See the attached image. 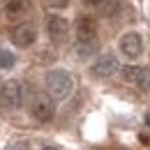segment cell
I'll return each instance as SVG.
<instances>
[{
  "label": "cell",
  "instance_id": "6da1fadb",
  "mask_svg": "<svg viewBox=\"0 0 150 150\" xmlns=\"http://www.w3.org/2000/svg\"><path fill=\"white\" fill-rule=\"evenodd\" d=\"M46 90L53 99H67L74 90V81L72 76L62 69H53L46 74Z\"/></svg>",
  "mask_w": 150,
  "mask_h": 150
},
{
  "label": "cell",
  "instance_id": "7a4b0ae2",
  "mask_svg": "<svg viewBox=\"0 0 150 150\" xmlns=\"http://www.w3.org/2000/svg\"><path fill=\"white\" fill-rule=\"evenodd\" d=\"M0 102L7 109H19L21 104H23V88H21L19 81L9 79V81H2L0 83Z\"/></svg>",
  "mask_w": 150,
  "mask_h": 150
},
{
  "label": "cell",
  "instance_id": "3957f363",
  "mask_svg": "<svg viewBox=\"0 0 150 150\" xmlns=\"http://www.w3.org/2000/svg\"><path fill=\"white\" fill-rule=\"evenodd\" d=\"M30 113H33V118L39 120V122H49V120H53V115H56V106H53V102H51L46 95H35L33 102H30Z\"/></svg>",
  "mask_w": 150,
  "mask_h": 150
},
{
  "label": "cell",
  "instance_id": "277c9868",
  "mask_svg": "<svg viewBox=\"0 0 150 150\" xmlns=\"http://www.w3.org/2000/svg\"><path fill=\"white\" fill-rule=\"evenodd\" d=\"M118 67L120 65H118V58L115 56H111V53L99 56L93 65V76H97V79H109V76H113L118 72Z\"/></svg>",
  "mask_w": 150,
  "mask_h": 150
},
{
  "label": "cell",
  "instance_id": "5b68a950",
  "mask_svg": "<svg viewBox=\"0 0 150 150\" xmlns=\"http://www.w3.org/2000/svg\"><path fill=\"white\" fill-rule=\"evenodd\" d=\"M118 46H120L122 56L139 58L141 51H143V39H141V35H136V33H127V35L120 37V44H118Z\"/></svg>",
  "mask_w": 150,
  "mask_h": 150
},
{
  "label": "cell",
  "instance_id": "8992f818",
  "mask_svg": "<svg viewBox=\"0 0 150 150\" xmlns=\"http://www.w3.org/2000/svg\"><path fill=\"white\" fill-rule=\"evenodd\" d=\"M46 33L53 42H65L69 33V23L62 16H46Z\"/></svg>",
  "mask_w": 150,
  "mask_h": 150
},
{
  "label": "cell",
  "instance_id": "52a82bcc",
  "mask_svg": "<svg viewBox=\"0 0 150 150\" xmlns=\"http://www.w3.org/2000/svg\"><path fill=\"white\" fill-rule=\"evenodd\" d=\"M35 39H37V30L30 23H21L12 30V42L16 46H30V44H35Z\"/></svg>",
  "mask_w": 150,
  "mask_h": 150
},
{
  "label": "cell",
  "instance_id": "ba28073f",
  "mask_svg": "<svg viewBox=\"0 0 150 150\" xmlns=\"http://www.w3.org/2000/svg\"><path fill=\"white\" fill-rule=\"evenodd\" d=\"M76 37L79 39H95L97 37V21L90 16H81L76 21Z\"/></svg>",
  "mask_w": 150,
  "mask_h": 150
},
{
  "label": "cell",
  "instance_id": "9c48e42d",
  "mask_svg": "<svg viewBox=\"0 0 150 150\" xmlns=\"http://www.w3.org/2000/svg\"><path fill=\"white\" fill-rule=\"evenodd\" d=\"M30 9H33V2H30V0H9L5 14H7V19H21V16H25Z\"/></svg>",
  "mask_w": 150,
  "mask_h": 150
},
{
  "label": "cell",
  "instance_id": "30bf717a",
  "mask_svg": "<svg viewBox=\"0 0 150 150\" xmlns=\"http://www.w3.org/2000/svg\"><path fill=\"white\" fill-rule=\"evenodd\" d=\"M93 53H97V39H79L76 42V56L79 58H90Z\"/></svg>",
  "mask_w": 150,
  "mask_h": 150
},
{
  "label": "cell",
  "instance_id": "8fae6325",
  "mask_svg": "<svg viewBox=\"0 0 150 150\" xmlns=\"http://www.w3.org/2000/svg\"><path fill=\"white\" fill-rule=\"evenodd\" d=\"M14 65H16V56H14L12 51L2 49V51H0V67H2V69H12Z\"/></svg>",
  "mask_w": 150,
  "mask_h": 150
},
{
  "label": "cell",
  "instance_id": "7c38bea8",
  "mask_svg": "<svg viewBox=\"0 0 150 150\" xmlns=\"http://www.w3.org/2000/svg\"><path fill=\"white\" fill-rule=\"evenodd\" d=\"M139 74H141V67H136V65H127V67L122 69L125 81H129V83H136V81H139Z\"/></svg>",
  "mask_w": 150,
  "mask_h": 150
},
{
  "label": "cell",
  "instance_id": "4fadbf2b",
  "mask_svg": "<svg viewBox=\"0 0 150 150\" xmlns=\"http://www.w3.org/2000/svg\"><path fill=\"white\" fill-rule=\"evenodd\" d=\"M136 86H139V88H150V69L148 67H141V74H139Z\"/></svg>",
  "mask_w": 150,
  "mask_h": 150
},
{
  "label": "cell",
  "instance_id": "5bb4252c",
  "mask_svg": "<svg viewBox=\"0 0 150 150\" xmlns=\"http://www.w3.org/2000/svg\"><path fill=\"white\" fill-rule=\"evenodd\" d=\"M67 2H69V0H46V5H49V7H53V9L67 7Z\"/></svg>",
  "mask_w": 150,
  "mask_h": 150
},
{
  "label": "cell",
  "instance_id": "9a60e30c",
  "mask_svg": "<svg viewBox=\"0 0 150 150\" xmlns=\"http://www.w3.org/2000/svg\"><path fill=\"white\" fill-rule=\"evenodd\" d=\"M86 2H88V5H93V7H102L106 0H86Z\"/></svg>",
  "mask_w": 150,
  "mask_h": 150
},
{
  "label": "cell",
  "instance_id": "2e32d148",
  "mask_svg": "<svg viewBox=\"0 0 150 150\" xmlns=\"http://www.w3.org/2000/svg\"><path fill=\"white\" fill-rule=\"evenodd\" d=\"M9 150H28V146L25 143H16V146H12Z\"/></svg>",
  "mask_w": 150,
  "mask_h": 150
},
{
  "label": "cell",
  "instance_id": "e0dca14e",
  "mask_svg": "<svg viewBox=\"0 0 150 150\" xmlns=\"http://www.w3.org/2000/svg\"><path fill=\"white\" fill-rule=\"evenodd\" d=\"M44 150H58V148H56V146H46Z\"/></svg>",
  "mask_w": 150,
  "mask_h": 150
}]
</instances>
